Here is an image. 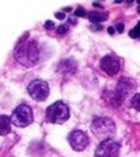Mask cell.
Instances as JSON below:
<instances>
[{
    "mask_svg": "<svg viewBox=\"0 0 140 157\" xmlns=\"http://www.w3.org/2000/svg\"><path fill=\"white\" fill-rule=\"evenodd\" d=\"M14 60L24 67H33L40 59V50L34 41H20L14 48Z\"/></svg>",
    "mask_w": 140,
    "mask_h": 157,
    "instance_id": "1",
    "label": "cell"
},
{
    "mask_svg": "<svg viewBox=\"0 0 140 157\" xmlns=\"http://www.w3.org/2000/svg\"><path fill=\"white\" fill-rule=\"evenodd\" d=\"M90 130L96 137L101 140L113 139L115 134V123L112 118L108 117H96L90 123Z\"/></svg>",
    "mask_w": 140,
    "mask_h": 157,
    "instance_id": "2",
    "label": "cell"
},
{
    "mask_svg": "<svg viewBox=\"0 0 140 157\" xmlns=\"http://www.w3.org/2000/svg\"><path fill=\"white\" fill-rule=\"evenodd\" d=\"M46 118L51 123L62 124L70 118V109L63 101H56L46 110Z\"/></svg>",
    "mask_w": 140,
    "mask_h": 157,
    "instance_id": "3",
    "label": "cell"
},
{
    "mask_svg": "<svg viewBox=\"0 0 140 157\" xmlns=\"http://www.w3.org/2000/svg\"><path fill=\"white\" fill-rule=\"evenodd\" d=\"M33 111L28 105H20L12 111L11 121L16 127H26L33 123Z\"/></svg>",
    "mask_w": 140,
    "mask_h": 157,
    "instance_id": "4",
    "label": "cell"
},
{
    "mask_svg": "<svg viewBox=\"0 0 140 157\" xmlns=\"http://www.w3.org/2000/svg\"><path fill=\"white\" fill-rule=\"evenodd\" d=\"M120 152V144L114 139L102 140L96 148V157H118Z\"/></svg>",
    "mask_w": 140,
    "mask_h": 157,
    "instance_id": "5",
    "label": "cell"
},
{
    "mask_svg": "<svg viewBox=\"0 0 140 157\" xmlns=\"http://www.w3.org/2000/svg\"><path fill=\"white\" fill-rule=\"evenodd\" d=\"M28 93L30 94V97L36 101H45L49 97L50 88L49 84L45 80H33L32 82H29L28 85Z\"/></svg>",
    "mask_w": 140,
    "mask_h": 157,
    "instance_id": "6",
    "label": "cell"
},
{
    "mask_svg": "<svg viewBox=\"0 0 140 157\" xmlns=\"http://www.w3.org/2000/svg\"><path fill=\"white\" fill-rule=\"evenodd\" d=\"M68 143L74 151L81 152L89 145V137L86 132L81 130H75L68 135Z\"/></svg>",
    "mask_w": 140,
    "mask_h": 157,
    "instance_id": "7",
    "label": "cell"
},
{
    "mask_svg": "<svg viewBox=\"0 0 140 157\" xmlns=\"http://www.w3.org/2000/svg\"><path fill=\"white\" fill-rule=\"evenodd\" d=\"M136 89V82H135L132 78L130 77H122L118 81L117 84V89H115V93L119 97L120 101H123L124 98H127L132 94Z\"/></svg>",
    "mask_w": 140,
    "mask_h": 157,
    "instance_id": "8",
    "label": "cell"
},
{
    "mask_svg": "<svg viewBox=\"0 0 140 157\" xmlns=\"http://www.w3.org/2000/svg\"><path fill=\"white\" fill-rule=\"evenodd\" d=\"M101 68H102V71L108 73L109 76H115L119 72L120 63L117 58H114L112 55H106L101 59Z\"/></svg>",
    "mask_w": 140,
    "mask_h": 157,
    "instance_id": "9",
    "label": "cell"
},
{
    "mask_svg": "<svg viewBox=\"0 0 140 157\" xmlns=\"http://www.w3.org/2000/svg\"><path fill=\"white\" fill-rule=\"evenodd\" d=\"M76 71H77V63L71 58L62 60L59 63V66H58V72L62 76H66V77L72 76L74 73H76Z\"/></svg>",
    "mask_w": 140,
    "mask_h": 157,
    "instance_id": "10",
    "label": "cell"
},
{
    "mask_svg": "<svg viewBox=\"0 0 140 157\" xmlns=\"http://www.w3.org/2000/svg\"><path fill=\"white\" fill-rule=\"evenodd\" d=\"M11 117H7V115H2L0 117V134L3 136L7 135L9 131H11Z\"/></svg>",
    "mask_w": 140,
    "mask_h": 157,
    "instance_id": "11",
    "label": "cell"
},
{
    "mask_svg": "<svg viewBox=\"0 0 140 157\" xmlns=\"http://www.w3.org/2000/svg\"><path fill=\"white\" fill-rule=\"evenodd\" d=\"M88 17L92 22H101L104 20H108V13H101V12H90Z\"/></svg>",
    "mask_w": 140,
    "mask_h": 157,
    "instance_id": "12",
    "label": "cell"
},
{
    "mask_svg": "<svg viewBox=\"0 0 140 157\" xmlns=\"http://www.w3.org/2000/svg\"><path fill=\"white\" fill-rule=\"evenodd\" d=\"M131 106L134 107L135 110L140 111V93H136V94H134V96H132Z\"/></svg>",
    "mask_w": 140,
    "mask_h": 157,
    "instance_id": "13",
    "label": "cell"
},
{
    "mask_svg": "<svg viewBox=\"0 0 140 157\" xmlns=\"http://www.w3.org/2000/svg\"><path fill=\"white\" fill-rule=\"evenodd\" d=\"M130 37H131V38H138V37H140V21L138 22L136 28L132 29V30H130Z\"/></svg>",
    "mask_w": 140,
    "mask_h": 157,
    "instance_id": "14",
    "label": "cell"
},
{
    "mask_svg": "<svg viewBox=\"0 0 140 157\" xmlns=\"http://www.w3.org/2000/svg\"><path fill=\"white\" fill-rule=\"evenodd\" d=\"M75 16H76V17H85V16H86V11H85L83 7H79V8H77L76 11H75Z\"/></svg>",
    "mask_w": 140,
    "mask_h": 157,
    "instance_id": "15",
    "label": "cell"
},
{
    "mask_svg": "<svg viewBox=\"0 0 140 157\" xmlns=\"http://www.w3.org/2000/svg\"><path fill=\"white\" fill-rule=\"evenodd\" d=\"M67 32H68V25H60L59 28H58V33L59 34H66Z\"/></svg>",
    "mask_w": 140,
    "mask_h": 157,
    "instance_id": "16",
    "label": "cell"
},
{
    "mask_svg": "<svg viewBox=\"0 0 140 157\" xmlns=\"http://www.w3.org/2000/svg\"><path fill=\"white\" fill-rule=\"evenodd\" d=\"M45 26H46V29L51 30V29H54V28H55V24L52 22V21H46V22H45Z\"/></svg>",
    "mask_w": 140,
    "mask_h": 157,
    "instance_id": "17",
    "label": "cell"
},
{
    "mask_svg": "<svg viewBox=\"0 0 140 157\" xmlns=\"http://www.w3.org/2000/svg\"><path fill=\"white\" fill-rule=\"evenodd\" d=\"M55 16H56V18H59V20H64V18H66V14H64L63 12H58Z\"/></svg>",
    "mask_w": 140,
    "mask_h": 157,
    "instance_id": "18",
    "label": "cell"
},
{
    "mask_svg": "<svg viewBox=\"0 0 140 157\" xmlns=\"http://www.w3.org/2000/svg\"><path fill=\"white\" fill-rule=\"evenodd\" d=\"M117 30H118V33H123V30H124V25H123V24H118V25H117Z\"/></svg>",
    "mask_w": 140,
    "mask_h": 157,
    "instance_id": "19",
    "label": "cell"
},
{
    "mask_svg": "<svg viewBox=\"0 0 140 157\" xmlns=\"http://www.w3.org/2000/svg\"><path fill=\"white\" fill-rule=\"evenodd\" d=\"M68 21H70V24H74V25H76V24H77L76 18H74V17H70V20H68Z\"/></svg>",
    "mask_w": 140,
    "mask_h": 157,
    "instance_id": "20",
    "label": "cell"
},
{
    "mask_svg": "<svg viewBox=\"0 0 140 157\" xmlns=\"http://www.w3.org/2000/svg\"><path fill=\"white\" fill-rule=\"evenodd\" d=\"M108 33H109V34H114V33H115V29H114V28H109V29H108Z\"/></svg>",
    "mask_w": 140,
    "mask_h": 157,
    "instance_id": "21",
    "label": "cell"
},
{
    "mask_svg": "<svg viewBox=\"0 0 140 157\" xmlns=\"http://www.w3.org/2000/svg\"><path fill=\"white\" fill-rule=\"evenodd\" d=\"M93 6H94V7H102L100 3H93Z\"/></svg>",
    "mask_w": 140,
    "mask_h": 157,
    "instance_id": "22",
    "label": "cell"
},
{
    "mask_svg": "<svg viewBox=\"0 0 140 157\" xmlns=\"http://www.w3.org/2000/svg\"><path fill=\"white\" fill-rule=\"evenodd\" d=\"M138 12H139V13H140V7H139V8H138Z\"/></svg>",
    "mask_w": 140,
    "mask_h": 157,
    "instance_id": "23",
    "label": "cell"
},
{
    "mask_svg": "<svg viewBox=\"0 0 140 157\" xmlns=\"http://www.w3.org/2000/svg\"><path fill=\"white\" fill-rule=\"evenodd\" d=\"M138 3H139V4H140V0H139V2H138Z\"/></svg>",
    "mask_w": 140,
    "mask_h": 157,
    "instance_id": "24",
    "label": "cell"
}]
</instances>
